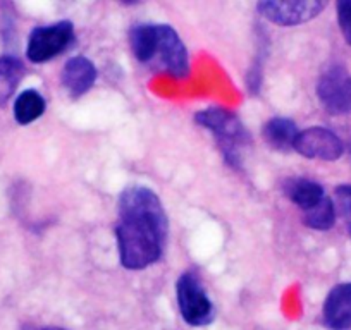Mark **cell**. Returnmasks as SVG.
<instances>
[{"instance_id":"11","label":"cell","mask_w":351,"mask_h":330,"mask_svg":"<svg viewBox=\"0 0 351 330\" xmlns=\"http://www.w3.org/2000/svg\"><path fill=\"white\" fill-rule=\"evenodd\" d=\"M282 191L303 212L317 207L326 198L324 188L315 181L305 179V177H289V179H286Z\"/></svg>"},{"instance_id":"2","label":"cell","mask_w":351,"mask_h":330,"mask_svg":"<svg viewBox=\"0 0 351 330\" xmlns=\"http://www.w3.org/2000/svg\"><path fill=\"white\" fill-rule=\"evenodd\" d=\"M131 52L157 73L183 79L190 74V55L183 40L169 25H136L130 31Z\"/></svg>"},{"instance_id":"16","label":"cell","mask_w":351,"mask_h":330,"mask_svg":"<svg viewBox=\"0 0 351 330\" xmlns=\"http://www.w3.org/2000/svg\"><path fill=\"white\" fill-rule=\"evenodd\" d=\"M337 23L348 45H351V0L337 2Z\"/></svg>"},{"instance_id":"15","label":"cell","mask_w":351,"mask_h":330,"mask_svg":"<svg viewBox=\"0 0 351 330\" xmlns=\"http://www.w3.org/2000/svg\"><path fill=\"white\" fill-rule=\"evenodd\" d=\"M336 222V210L330 201V198H324L317 207L303 212V224L315 231H327Z\"/></svg>"},{"instance_id":"6","label":"cell","mask_w":351,"mask_h":330,"mask_svg":"<svg viewBox=\"0 0 351 330\" xmlns=\"http://www.w3.org/2000/svg\"><path fill=\"white\" fill-rule=\"evenodd\" d=\"M317 95L332 116H351V74L344 67H329L320 76Z\"/></svg>"},{"instance_id":"5","label":"cell","mask_w":351,"mask_h":330,"mask_svg":"<svg viewBox=\"0 0 351 330\" xmlns=\"http://www.w3.org/2000/svg\"><path fill=\"white\" fill-rule=\"evenodd\" d=\"M74 38L71 21H59L56 25L38 26L32 31L26 47V57L32 62L42 64L62 53Z\"/></svg>"},{"instance_id":"19","label":"cell","mask_w":351,"mask_h":330,"mask_svg":"<svg viewBox=\"0 0 351 330\" xmlns=\"http://www.w3.org/2000/svg\"><path fill=\"white\" fill-rule=\"evenodd\" d=\"M28 330H60V329H50V327H42V329H28Z\"/></svg>"},{"instance_id":"3","label":"cell","mask_w":351,"mask_h":330,"mask_svg":"<svg viewBox=\"0 0 351 330\" xmlns=\"http://www.w3.org/2000/svg\"><path fill=\"white\" fill-rule=\"evenodd\" d=\"M198 126L210 131L222 157L231 167H239L243 151L252 144V136L234 112L222 107H210L195 116Z\"/></svg>"},{"instance_id":"4","label":"cell","mask_w":351,"mask_h":330,"mask_svg":"<svg viewBox=\"0 0 351 330\" xmlns=\"http://www.w3.org/2000/svg\"><path fill=\"white\" fill-rule=\"evenodd\" d=\"M176 298L184 322L193 327L207 325L214 320V305L200 279L191 272H184L176 282Z\"/></svg>"},{"instance_id":"13","label":"cell","mask_w":351,"mask_h":330,"mask_svg":"<svg viewBox=\"0 0 351 330\" xmlns=\"http://www.w3.org/2000/svg\"><path fill=\"white\" fill-rule=\"evenodd\" d=\"M25 76V66L12 55L0 57V105L8 102Z\"/></svg>"},{"instance_id":"8","label":"cell","mask_w":351,"mask_h":330,"mask_svg":"<svg viewBox=\"0 0 351 330\" xmlns=\"http://www.w3.org/2000/svg\"><path fill=\"white\" fill-rule=\"evenodd\" d=\"M300 155L306 158H315V160L332 162L343 155L344 147L343 141L327 127H308L305 131H300L296 136L295 148Z\"/></svg>"},{"instance_id":"7","label":"cell","mask_w":351,"mask_h":330,"mask_svg":"<svg viewBox=\"0 0 351 330\" xmlns=\"http://www.w3.org/2000/svg\"><path fill=\"white\" fill-rule=\"evenodd\" d=\"M326 8L319 0H267L258 2L256 11L279 26H296L317 18Z\"/></svg>"},{"instance_id":"14","label":"cell","mask_w":351,"mask_h":330,"mask_svg":"<svg viewBox=\"0 0 351 330\" xmlns=\"http://www.w3.org/2000/svg\"><path fill=\"white\" fill-rule=\"evenodd\" d=\"M45 109V99L36 90H26L14 102V119L21 126H26V124L35 123L38 117H42Z\"/></svg>"},{"instance_id":"17","label":"cell","mask_w":351,"mask_h":330,"mask_svg":"<svg viewBox=\"0 0 351 330\" xmlns=\"http://www.w3.org/2000/svg\"><path fill=\"white\" fill-rule=\"evenodd\" d=\"M341 200V215H343L344 222H346L348 232L351 236V198H339Z\"/></svg>"},{"instance_id":"10","label":"cell","mask_w":351,"mask_h":330,"mask_svg":"<svg viewBox=\"0 0 351 330\" xmlns=\"http://www.w3.org/2000/svg\"><path fill=\"white\" fill-rule=\"evenodd\" d=\"M324 323L332 330L351 329V282L330 289L324 301Z\"/></svg>"},{"instance_id":"9","label":"cell","mask_w":351,"mask_h":330,"mask_svg":"<svg viewBox=\"0 0 351 330\" xmlns=\"http://www.w3.org/2000/svg\"><path fill=\"white\" fill-rule=\"evenodd\" d=\"M97 79V67L92 60L84 55L71 57L62 67L60 73V81L62 86L67 90L73 99H80L88 90L95 85Z\"/></svg>"},{"instance_id":"1","label":"cell","mask_w":351,"mask_h":330,"mask_svg":"<svg viewBox=\"0 0 351 330\" xmlns=\"http://www.w3.org/2000/svg\"><path fill=\"white\" fill-rule=\"evenodd\" d=\"M117 217L116 238L121 265L128 270H143L158 262L169 231L160 198L148 188H128L119 196Z\"/></svg>"},{"instance_id":"18","label":"cell","mask_w":351,"mask_h":330,"mask_svg":"<svg viewBox=\"0 0 351 330\" xmlns=\"http://www.w3.org/2000/svg\"><path fill=\"white\" fill-rule=\"evenodd\" d=\"M336 194L339 198H351V186H348V184H343V186L337 188Z\"/></svg>"},{"instance_id":"12","label":"cell","mask_w":351,"mask_h":330,"mask_svg":"<svg viewBox=\"0 0 351 330\" xmlns=\"http://www.w3.org/2000/svg\"><path fill=\"white\" fill-rule=\"evenodd\" d=\"M298 127L293 123L291 119H286V117H274V119L269 120L263 127V140L272 150L286 151L293 150L295 148L296 136H298Z\"/></svg>"}]
</instances>
